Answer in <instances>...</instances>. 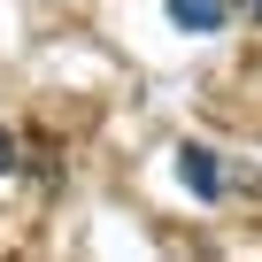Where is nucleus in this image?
Segmentation results:
<instances>
[{"label": "nucleus", "mask_w": 262, "mask_h": 262, "mask_svg": "<svg viewBox=\"0 0 262 262\" xmlns=\"http://www.w3.org/2000/svg\"><path fill=\"white\" fill-rule=\"evenodd\" d=\"M178 178H185L201 201H216V193H224V178H216V155H208V147H178Z\"/></svg>", "instance_id": "2"}, {"label": "nucleus", "mask_w": 262, "mask_h": 262, "mask_svg": "<svg viewBox=\"0 0 262 262\" xmlns=\"http://www.w3.org/2000/svg\"><path fill=\"white\" fill-rule=\"evenodd\" d=\"M239 8H247V24H262V0H239Z\"/></svg>", "instance_id": "4"}, {"label": "nucleus", "mask_w": 262, "mask_h": 262, "mask_svg": "<svg viewBox=\"0 0 262 262\" xmlns=\"http://www.w3.org/2000/svg\"><path fill=\"white\" fill-rule=\"evenodd\" d=\"M170 24H178V31H193V39H208V31H224V24H231V0H170Z\"/></svg>", "instance_id": "1"}, {"label": "nucleus", "mask_w": 262, "mask_h": 262, "mask_svg": "<svg viewBox=\"0 0 262 262\" xmlns=\"http://www.w3.org/2000/svg\"><path fill=\"white\" fill-rule=\"evenodd\" d=\"M8 170H16V139L0 131V178H8Z\"/></svg>", "instance_id": "3"}]
</instances>
